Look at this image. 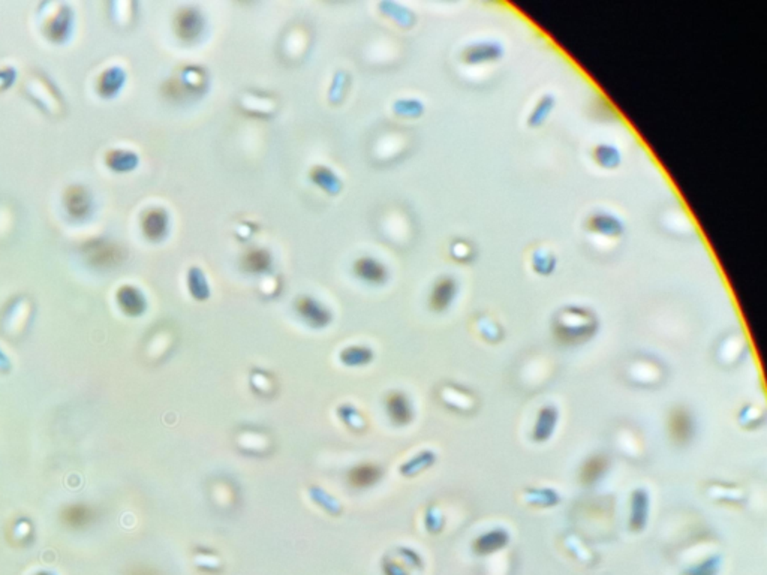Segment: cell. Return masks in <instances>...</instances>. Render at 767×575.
<instances>
[{
	"label": "cell",
	"mask_w": 767,
	"mask_h": 575,
	"mask_svg": "<svg viewBox=\"0 0 767 575\" xmlns=\"http://www.w3.org/2000/svg\"><path fill=\"white\" fill-rule=\"evenodd\" d=\"M669 438L676 447H688L696 436V421H694L689 409L685 406H676L670 410L667 419Z\"/></svg>",
	"instance_id": "cell-1"
},
{
	"label": "cell",
	"mask_w": 767,
	"mask_h": 575,
	"mask_svg": "<svg viewBox=\"0 0 767 575\" xmlns=\"http://www.w3.org/2000/svg\"><path fill=\"white\" fill-rule=\"evenodd\" d=\"M649 518V495L643 488H637L631 495L629 526L634 532L643 530Z\"/></svg>",
	"instance_id": "cell-2"
},
{
	"label": "cell",
	"mask_w": 767,
	"mask_h": 575,
	"mask_svg": "<svg viewBox=\"0 0 767 575\" xmlns=\"http://www.w3.org/2000/svg\"><path fill=\"white\" fill-rule=\"evenodd\" d=\"M557 419H559V412L555 406H544L540 412H538L535 426H534V433H532L535 442L543 444L552 438V435L555 433Z\"/></svg>",
	"instance_id": "cell-3"
},
{
	"label": "cell",
	"mask_w": 767,
	"mask_h": 575,
	"mask_svg": "<svg viewBox=\"0 0 767 575\" xmlns=\"http://www.w3.org/2000/svg\"><path fill=\"white\" fill-rule=\"evenodd\" d=\"M297 311L306 322L314 327H324L330 321V313L326 307L309 297H303L297 301Z\"/></svg>",
	"instance_id": "cell-4"
},
{
	"label": "cell",
	"mask_w": 767,
	"mask_h": 575,
	"mask_svg": "<svg viewBox=\"0 0 767 575\" xmlns=\"http://www.w3.org/2000/svg\"><path fill=\"white\" fill-rule=\"evenodd\" d=\"M356 274L367 283H384L387 281V270L379 261L370 258V256H363L354 264Z\"/></svg>",
	"instance_id": "cell-5"
},
{
	"label": "cell",
	"mask_w": 767,
	"mask_h": 575,
	"mask_svg": "<svg viewBox=\"0 0 767 575\" xmlns=\"http://www.w3.org/2000/svg\"><path fill=\"white\" fill-rule=\"evenodd\" d=\"M387 414L395 424L405 426L412 419L409 400L402 393H391L387 397Z\"/></svg>",
	"instance_id": "cell-6"
},
{
	"label": "cell",
	"mask_w": 767,
	"mask_h": 575,
	"mask_svg": "<svg viewBox=\"0 0 767 575\" xmlns=\"http://www.w3.org/2000/svg\"><path fill=\"white\" fill-rule=\"evenodd\" d=\"M607 469H608V460L606 456L597 454V456L589 457L585 461V465L582 466V470H580V481H582L585 486H592L604 477Z\"/></svg>",
	"instance_id": "cell-7"
},
{
	"label": "cell",
	"mask_w": 767,
	"mask_h": 575,
	"mask_svg": "<svg viewBox=\"0 0 767 575\" xmlns=\"http://www.w3.org/2000/svg\"><path fill=\"white\" fill-rule=\"evenodd\" d=\"M61 518H64L65 525H68L69 528L82 529L92 525L93 520H95V512H93L90 507L82 505V503H77V505L68 507L64 511V514H61Z\"/></svg>",
	"instance_id": "cell-8"
},
{
	"label": "cell",
	"mask_w": 767,
	"mask_h": 575,
	"mask_svg": "<svg viewBox=\"0 0 767 575\" xmlns=\"http://www.w3.org/2000/svg\"><path fill=\"white\" fill-rule=\"evenodd\" d=\"M508 539H510V537H508V533L502 529H496V530H490L484 533V535H481L479 539L475 541V550L479 554H489V553H495L499 548L505 547Z\"/></svg>",
	"instance_id": "cell-9"
},
{
	"label": "cell",
	"mask_w": 767,
	"mask_h": 575,
	"mask_svg": "<svg viewBox=\"0 0 767 575\" xmlns=\"http://www.w3.org/2000/svg\"><path fill=\"white\" fill-rule=\"evenodd\" d=\"M379 469L373 465H360L351 469L348 479L354 488H367L379 479Z\"/></svg>",
	"instance_id": "cell-10"
},
{
	"label": "cell",
	"mask_w": 767,
	"mask_h": 575,
	"mask_svg": "<svg viewBox=\"0 0 767 575\" xmlns=\"http://www.w3.org/2000/svg\"><path fill=\"white\" fill-rule=\"evenodd\" d=\"M453 297H454V283L448 279H444L434 286L432 299H430L432 307L434 311H445L450 306Z\"/></svg>",
	"instance_id": "cell-11"
},
{
	"label": "cell",
	"mask_w": 767,
	"mask_h": 575,
	"mask_svg": "<svg viewBox=\"0 0 767 575\" xmlns=\"http://www.w3.org/2000/svg\"><path fill=\"white\" fill-rule=\"evenodd\" d=\"M718 567H719V559L710 558L699 563L697 567L691 568L685 575H715L718 571Z\"/></svg>",
	"instance_id": "cell-12"
},
{
	"label": "cell",
	"mask_w": 767,
	"mask_h": 575,
	"mask_svg": "<svg viewBox=\"0 0 767 575\" xmlns=\"http://www.w3.org/2000/svg\"><path fill=\"white\" fill-rule=\"evenodd\" d=\"M342 358H344V361L348 364L349 359L356 358L354 361H352V364H363L369 361L370 355H367V351L365 348H360V346H352L349 349H346V351L344 352V355H342Z\"/></svg>",
	"instance_id": "cell-13"
},
{
	"label": "cell",
	"mask_w": 767,
	"mask_h": 575,
	"mask_svg": "<svg viewBox=\"0 0 767 575\" xmlns=\"http://www.w3.org/2000/svg\"><path fill=\"white\" fill-rule=\"evenodd\" d=\"M132 575H156L154 572H152L150 569L147 568H138L132 572Z\"/></svg>",
	"instance_id": "cell-14"
},
{
	"label": "cell",
	"mask_w": 767,
	"mask_h": 575,
	"mask_svg": "<svg viewBox=\"0 0 767 575\" xmlns=\"http://www.w3.org/2000/svg\"><path fill=\"white\" fill-rule=\"evenodd\" d=\"M43 575H47V574H43Z\"/></svg>",
	"instance_id": "cell-15"
}]
</instances>
